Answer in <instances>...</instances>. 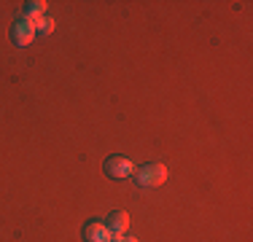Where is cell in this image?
Segmentation results:
<instances>
[{"instance_id": "6da1fadb", "label": "cell", "mask_w": 253, "mask_h": 242, "mask_svg": "<svg viewBox=\"0 0 253 242\" xmlns=\"http://www.w3.org/2000/svg\"><path fill=\"white\" fill-rule=\"evenodd\" d=\"M132 178H135V183L140 186V189H159L167 180V167L159 164V161H151V164L137 167Z\"/></svg>"}, {"instance_id": "52a82bcc", "label": "cell", "mask_w": 253, "mask_h": 242, "mask_svg": "<svg viewBox=\"0 0 253 242\" xmlns=\"http://www.w3.org/2000/svg\"><path fill=\"white\" fill-rule=\"evenodd\" d=\"M111 242H137V237H132V234H113Z\"/></svg>"}, {"instance_id": "8992f818", "label": "cell", "mask_w": 253, "mask_h": 242, "mask_svg": "<svg viewBox=\"0 0 253 242\" xmlns=\"http://www.w3.org/2000/svg\"><path fill=\"white\" fill-rule=\"evenodd\" d=\"M46 8H49L46 0H33V3H27V11H25L22 19H38V16H46Z\"/></svg>"}, {"instance_id": "3957f363", "label": "cell", "mask_w": 253, "mask_h": 242, "mask_svg": "<svg viewBox=\"0 0 253 242\" xmlns=\"http://www.w3.org/2000/svg\"><path fill=\"white\" fill-rule=\"evenodd\" d=\"M11 40H14L16 46L19 48H25V46H30L35 40V27L33 24H30L27 19H19L14 24V27H11Z\"/></svg>"}, {"instance_id": "277c9868", "label": "cell", "mask_w": 253, "mask_h": 242, "mask_svg": "<svg viewBox=\"0 0 253 242\" xmlns=\"http://www.w3.org/2000/svg\"><path fill=\"white\" fill-rule=\"evenodd\" d=\"M81 234H84V242H111L113 240V232L105 226V223H100V221L86 223Z\"/></svg>"}, {"instance_id": "5b68a950", "label": "cell", "mask_w": 253, "mask_h": 242, "mask_svg": "<svg viewBox=\"0 0 253 242\" xmlns=\"http://www.w3.org/2000/svg\"><path fill=\"white\" fill-rule=\"evenodd\" d=\"M108 229H111L113 234H126L129 232V213H124V210H113L111 215H108Z\"/></svg>"}, {"instance_id": "7a4b0ae2", "label": "cell", "mask_w": 253, "mask_h": 242, "mask_svg": "<svg viewBox=\"0 0 253 242\" xmlns=\"http://www.w3.org/2000/svg\"><path fill=\"white\" fill-rule=\"evenodd\" d=\"M135 164H132L126 156H111V159H105V172L111 175V178H116V180H126V178H132L135 175Z\"/></svg>"}]
</instances>
